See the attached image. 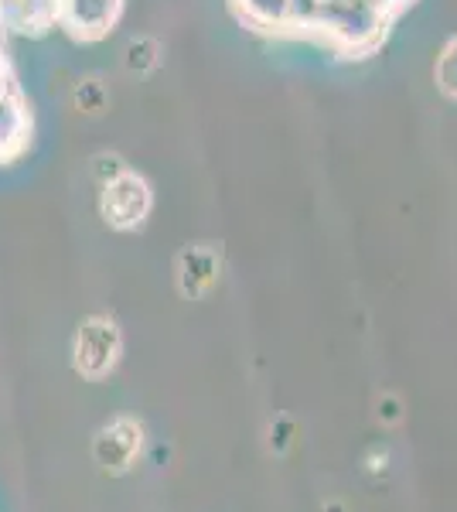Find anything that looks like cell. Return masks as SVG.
I'll list each match as a JSON object with an SVG mask.
<instances>
[{"label":"cell","mask_w":457,"mask_h":512,"mask_svg":"<svg viewBox=\"0 0 457 512\" xmlns=\"http://www.w3.org/2000/svg\"><path fill=\"white\" fill-rule=\"evenodd\" d=\"M437 86L447 96H457V38L444 48V55L437 62Z\"/></svg>","instance_id":"5"},{"label":"cell","mask_w":457,"mask_h":512,"mask_svg":"<svg viewBox=\"0 0 457 512\" xmlns=\"http://www.w3.org/2000/svg\"><path fill=\"white\" fill-rule=\"evenodd\" d=\"M178 280H181V291L188 297H202L209 294L219 280V256L205 246H191V250L181 253L178 263Z\"/></svg>","instance_id":"4"},{"label":"cell","mask_w":457,"mask_h":512,"mask_svg":"<svg viewBox=\"0 0 457 512\" xmlns=\"http://www.w3.org/2000/svg\"><path fill=\"white\" fill-rule=\"evenodd\" d=\"M140 448H144V427L130 417H120L113 424H106L93 441V458L103 472L123 475L137 465Z\"/></svg>","instance_id":"2"},{"label":"cell","mask_w":457,"mask_h":512,"mask_svg":"<svg viewBox=\"0 0 457 512\" xmlns=\"http://www.w3.org/2000/svg\"><path fill=\"white\" fill-rule=\"evenodd\" d=\"M72 355H76V369L86 379H103L120 359V332L110 318H89L86 325H79L76 332V345H72Z\"/></svg>","instance_id":"1"},{"label":"cell","mask_w":457,"mask_h":512,"mask_svg":"<svg viewBox=\"0 0 457 512\" xmlns=\"http://www.w3.org/2000/svg\"><path fill=\"white\" fill-rule=\"evenodd\" d=\"M147 205H151V198H147L144 181L134 175H123V171L116 178H110V185H106V192H103L106 222H113V226H120V229L137 226V222L144 219Z\"/></svg>","instance_id":"3"}]
</instances>
